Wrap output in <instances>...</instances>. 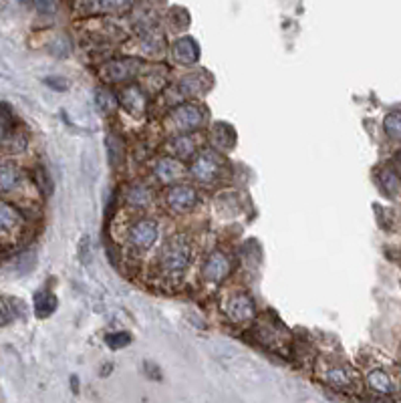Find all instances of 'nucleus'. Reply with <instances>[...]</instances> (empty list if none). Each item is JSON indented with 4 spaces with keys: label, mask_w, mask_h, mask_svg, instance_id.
I'll return each instance as SVG.
<instances>
[{
    "label": "nucleus",
    "mask_w": 401,
    "mask_h": 403,
    "mask_svg": "<svg viewBox=\"0 0 401 403\" xmlns=\"http://www.w3.org/2000/svg\"><path fill=\"white\" fill-rule=\"evenodd\" d=\"M131 6V0H79V8L83 14L119 13Z\"/></svg>",
    "instance_id": "obj_14"
},
{
    "label": "nucleus",
    "mask_w": 401,
    "mask_h": 403,
    "mask_svg": "<svg viewBox=\"0 0 401 403\" xmlns=\"http://www.w3.org/2000/svg\"><path fill=\"white\" fill-rule=\"evenodd\" d=\"M127 202L133 206V208H145L150 202H152V192L148 186L143 184H136L127 190Z\"/></svg>",
    "instance_id": "obj_23"
},
{
    "label": "nucleus",
    "mask_w": 401,
    "mask_h": 403,
    "mask_svg": "<svg viewBox=\"0 0 401 403\" xmlns=\"http://www.w3.org/2000/svg\"><path fill=\"white\" fill-rule=\"evenodd\" d=\"M30 186L25 169L11 160L0 162V198H20Z\"/></svg>",
    "instance_id": "obj_3"
},
{
    "label": "nucleus",
    "mask_w": 401,
    "mask_h": 403,
    "mask_svg": "<svg viewBox=\"0 0 401 403\" xmlns=\"http://www.w3.org/2000/svg\"><path fill=\"white\" fill-rule=\"evenodd\" d=\"M124 141L111 133L107 138V155H109V162L113 167H119L124 164Z\"/></svg>",
    "instance_id": "obj_24"
},
{
    "label": "nucleus",
    "mask_w": 401,
    "mask_h": 403,
    "mask_svg": "<svg viewBox=\"0 0 401 403\" xmlns=\"http://www.w3.org/2000/svg\"><path fill=\"white\" fill-rule=\"evenodd\" d=\"M204 89H206V83H204V75H202V73L188 75V77H184L180 85H178V91H180L181 99L196 97V95H200Z\"/></svg>",
    "instance_id": "obj_21"
},
{
    "label": "nucleus",
    "mask_w": 401,
    "mask_h": 403,
    "mask_svg": "<svg viewBox=\"0 0 401 403\" xmlns=\"http://www.w3.org/2000/svg\"><path fill=\"white\" fill-rule=\"evenodd\" d=\"M383 127H385V133L389 138L401 141V112L389 113L385 121H383Z\"/></svg>",
    "instance_id": "obj_25"
},
{
    "label": "nucleus",
    "mask_w": 401,
    "mask_h": 403,
    "mask_svg": "<svg viewBox=\"0 0 401 403\" xmlns=\"http://www.w3.org/2000/svg\"><path fill=\"white\" fill-rule=\"evenodd\" d=\"M365 381H367V387L375 393H381V395H391V393H395V391L400 390V385H397V381L393 379L391 373L388 371H383V369H373V371H369L367 377H365Z\"/></svg>",
    "instance_id": "obj_16"
},
{
    "label": "nucleus",
    "mask_w": 401,
    "mask_h": 403,
    "mask_svg": "<svg viewBox=\"0 0 401 403\" xmlns=\"http://www.w3.org/2000/svg\"><path fill=\"white\" fill-rule=\"evenodd\" d=\"M166 202L169 210L178 212V214H186V212H192L198 206V192H196L192 186H172L167 190Z\"/></svg>",
    "instance_id": "obj_10"
},
{
    "label": "nucleus",
    "mask_w": 401,
    "mask_h": 403,
    "mask_svg": "<svg viewBox=\"0 0 401 403\" xmlns=\"http://www.w3.org/2000/svg\"><path fill=\"white\" fill-rule=\"evenodd\" d=\"M220 155L214 152H202L190 166V176L202 186H214L222 176Z\"/></svg>",
    "instance_id": "obj_5"
},
{
    "label": "nucleus",
    "mask_w": 401,
    "mask_h": 403,
    "mask_svg": "<svg viewBox=\"0 0 401 403\" xmlns=\"http://www.w3.org/2000/svg\"><path fill=\"white\" fill-rule=\"evenodd\" d=\"M136 73H139V67L136 61H115V63L105 65L103 77L109 79V81H127Z\"/></svg>",
    "instance_id": "obj_18"
},
{
    "label": "nucleus",
    "mask_w": 401,
    "mask_h": 403,
    "mask_svg": "<svg viewBox=\"0 0 401 403\" xmlns=\"http://www.w3.org/2000/svg\"><path fill=\"white\" fill-rule=\"evenodd\" d=\"M234 141H236V136H234V131H232V127L224 126V124H216V126L212 127L210 143H212L216 150H220V152H228V150H232Z\"/></svg>",
    "instance_id": "obj_19"
},
{
    "label": "nucleus",
    "mask_w": 401,
    "mask_h": 403,
    "mask_svg": "<svg viewBox=\"0 0 401 403\" xmlns=\"http://www.w3.org/2000/svg\"><path fill=\"white\" fill-rule=\"evenodd\" d=\"M188 174V169L184 167L178 157H164L157 162L155 166V176L162 184H176Z\"/></svg>",
    "instance_id": "obj_13"
},
{
    "label": "nucleus",
    "mask_w": 401,
    "mask_h": 403,
    "mask_svg": "<svg viewBox=\"0 0 401 403\" xmlns=\"http://www.w3.org/2000/svg\"><path fill=\"white\" fill-rule=\"evenodd\" d=\"M95 103H97L99 112L109 113L111 109L115 107V99H113V93H111V91H107V89H99Z\"/></svg>",
    "instance_id": "obj_26"
},
{
    "label": "nucleus",
    "mask_w": 401,
    "mask_h": 403,
    "mask_svg": "<svg viewBox=\"0 0 401 403\" xmlns=\"http://www.w3.org/2000/svg\"><path fill=\"white\" fill-rule=\"evenodd\" d=\"M318 375L333 390L351 391L355 387V373L345 363H323Z\"/></svg>",
    "instance_id": "obj_7"
},
{
    "label": "nucleus",
    "mask_w": 401,
    "mask_h": 403,
    "mask_svg": "<svg viewBox=\"0 0 401 403\" xmlns=\"http://www.w3.org/2000/svg\"><path fill=\"white\" fill-rule=\"evenodd\" d=\"M381 180H383V186H385V190L388 192H395L397 188H400V178L391 172V169H385L383 174H381Z\"/></svg>",
    "instance_id": "obj_27"
},
{
    "label": "nucleus",
    "mask_w": 401,
    "mask_h": 403,
    "mask_svg": "<svg viewBox=\"0 0 401 403\" xmlns=\"http://www.w3.org/2000/svg\"><path fill=\"white\" fill-rule=\"evenodd\" d=\"M56 308V296L53 292L49 291H41L37 296H35V311H37V317H49L53 315Z\"/></svg>",
    "instance_id": "obj_22"
},
{
    "label": "nucleus",
    "mask_w": 401,
    "mask_h": 403,
    "mask_svg": "<svg viewBox=\"0 0 401 403\" xmlns=\"http://www.w3.org/2000/svg\"><path fill=\"white\" fill-rule=\"evenodd\" d=\"M127 343H129V335H125V333L109 335V337H107V345L113 349L124 347V345H127Z\"/></svg>",
    "instance_id": "obj_28"
},
{
    "label": "nucleus",
    "mask_w": 401,
    "mask_h": 403,
    "mask_svg": "<svg viewBox=\"0 0 401 403\" xmlns=\"http://www.w3.org/2000/svg\"><path fill=\"white\" fill-rule=\"evenodd\" d=\"M395 160H397V162H400V164H401V152L395 153Z\"/></svg>",
    "instance_id": "obj_29"
},
{
    "label": "nucleus",
    "mask_w": 401,
    "mask_h": 403,
    "mask_svg": "<svg viewBox=\"0 0 401 403\" xmlns=\"http://www.w3.org/2000/svg\"><path fill=\"white\" fill-rule=\"evenodd\" d=\"M25 148H27L25 131L14 124L6 107L0 105V153L25 152Z\"/></svg>",
    "instance_id": "obj_4"
},
{
    "label": "nucleus",
    "mask_w": 401,
    "mask_h": 403,
    "mask_svg": "<svg viewBox=\"0 0 401 403\" xmlns=\"http://www.w3.org/2000/svg\"><path fill=\"white\" fill-rule=\"evenodd\" d=\"M25 228V218L20 210L0 200V242H13L20 236Z\"/></svg>",
    "instance_id": "obj_8"
},
{
    "label": "nucleus",
    "mask_w": 401,
    "mask_h": 403,
    "mask_svg": "<svg viewBox=\"0 0 401 403\" xmlns=\"http://www.w3.org/2000/svg\"><path fill=\"white\" fill-rule=\"evenodd\" d=\"M121 105L131 117H141L148 109V99L138 85H127L121 93Z\"/></svg>",
    "instance_id": "obj_12"
},
{
    "label": "nucleus",
    "mask_w": 401,
    "mask_h": 403,
    "mask_svg": "<svg viewBox=\"0 0 401 403\" xmlns=\"http://www.w3.org/2000/svg\"><path fill=\"white\" fill-rule=\"evenodd\" d=\"M206 124V112L194 103H181L176 105L166 119L167 129L178 136V133H192L202 129Z\"/></svg>",
    "instance_id": "obj_2"
},
{
    "label": "nucleus",
    "mask_w": 401,
    "mask_h": 403,
    "mask_svg": "<svg viewBox=\"0 0 401 403\" xmlns=\"http://www.w3.org/2000/svg\"><path fill=\"white\" fill-rule=\"evenodd\" d=\"M192 263L190 238L176 234L167 240L157 254V268L166 278H180Z\"/></svg>",
    "instance_id": "obj_1"
},
{
    "label": "nucleus",
    "mask_w": 401,
    "mask_h": 403,
    "mask_svg": "<svg viewBox=\"0 0 401 403\" xmlns=\"http://www.w3.org/2000/svg\"><path fill=\"white\" fill-rule=\"evenodd\" d=\"M230 270H232L230 258L226 254H222V252H214V254H210L206 258V265L202 268V275H204L208 282L218 284V282H222L224 278L230 275Z\"/></svg>",
    "instance_id": "obj_11"
},
{
    "label": "nucleus",
    "mask_w": 401,
    "mask_h": 403,
    "mask_svg": "<svg viewBox=\"0 0 401 403\" xmlns=\"http://www.w3.org/2000/svg\"><path fill=\"white\" fill-rule=\"evenodd\" d=\"M160 238V226L152 218H141L129 228L127 244L136 252H148Z\"/></svg>",
    "instance_id": "obj_6"
},
{
    "label": "nucleus",
    "mask_w": 401,
    "mask_h": 403,
    "mask_svg": "<svg viewBox=\"0 0 401 403\" xmlns=\"http://www.w3.org/2000/svg\"><path fill=\"white\" fill-rule=\"evenodd\" d=\"M20 2H27V4H32V0H20Z\"/></svg>",
    "instance_id": "obj_30"
},
{
    "label": "nucleus",
    "mask_w": 401,
    "mask_h": 403,
    "mask_svg": "<svg viewBox=\"0 0 401 403\" xmlns=\"http://www.w3.org/2000/svg\"><path fill=\"white\" fill-rule=\"evenodd\" d=\"M224 313L232 323H249L254 319V301L246 292H232L224 301Z\"/></svg>",
    "instance_id": "obj_9"
},
{
    "label": "nucleus",
    "mask_w": 401,
    "mask_h": 403,
    "mask_svg": "<svg viewBox=\"0 0 401 403\" xmlns=\"http://www.w3.org/2000/svg\"><path fill=\"white\" fill-rule=\"evenodd\" d=\"M256 337L258 341L270 349L282 347L287 343V331L278 325H270V323H263L258 329H256Z\"/></svg>",
    "instance_id": "obj_17"
},
{
    "label": "nucleus",
    "mask_w": 401,
    "mask_h": 403,
    "mask_svg": "<svg viewBox=\"0 0 401 403\" xmlns=\"http://www.w3.org/2000/svg\"><path fill=\"white\" fill-rule=\"evenodd\" d=\"M174 59L180 63V65H192L198 61L200 51H198V44L192 39H180V41L174 44Z\"/></svg>",
    "instance_id": "obj_20"
},
{
    "label": "nucleus",
    "mask_w": 401,
    "mask_h": 403,
    "mask_svg": "<svg viewBox=\"0 0 401 403\" xmlns=\"http://www.w3.org/2000/svg\"><path fill=\"white\" fill-rule=\"evenodd\" d=\"M167 145H169V152L174 153L178 160H188V157H192L200 150L198 148L200 139L196 136V131H192V133H178Z\"/></svg>",
    "instance_id": "obj_15"
}]
</instances>
